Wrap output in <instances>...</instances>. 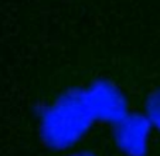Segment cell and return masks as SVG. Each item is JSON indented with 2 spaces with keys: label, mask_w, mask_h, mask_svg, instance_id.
Segmentation results:
<instances>
[{
  "label": "cell",
  "mask_w": 160,
  "mask_h": 156,
  "mask_svg": "<svg viewBox=\"0 0 160 156\" xmlns=\"http://www.w3.org/2000/svg\"><path fill=\"white\" fill-rule=\"evenodd\" d=\"M142 138H143V129L139 125H133V128L128 129L126 138H125V145L132 152H139L142 149V142H143Z\"/></svg>",
  "instance_id": "1"
}]
</instances>
